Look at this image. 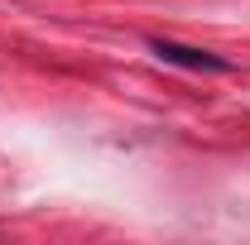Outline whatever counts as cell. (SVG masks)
I'll return each instance as SVG.
<instances>
[{
	"label": "cell",
	"mask_w": 250,
	"mask_h": 245,
	"mask_svg": "<svg viewBox=\"0 0 250 245\" xmlns=\"http://www.w3.org/2000/svg\"><path fill=\"white\" fill-rule=\"evenodd\" d=\"M149 53L159 62H173V67H188V72H231V58H221L212 48H197V43H178V39H149Z\"/></svg>",
	"instance_id": "6da1fadb"
}]
</instances>
